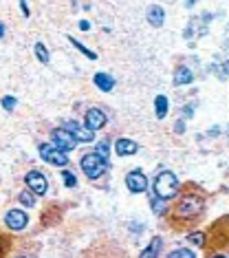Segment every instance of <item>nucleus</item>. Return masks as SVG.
Segmentation results:
<instances>
[{
  "mask_svg": "<svg viewBox=\"0 0 229 258\" xmlns=\"http://www.w3.org/2000/svg\"><path fill=\"white\" fill-rule=\"evenodd\" d=\"M177 190H179L177 177L167 170L159 172L157 179H154V194H157V199H163V201L172 199V196H177Z\"/></svg>",
  "mask_w": 229,
  "mask_h": 258,
  "instance_id": "1",
  "label": "nucleus"
},
{
  "mask_svg": "<svg viewBox=\"0 0 229 258\" xmlns=\"http://www.w3.org/2000/svg\"><path fill=\"white\" fill-rule=\"evenodd\" d=\"M200 210H203V201H200L198 196L190 194L179 201L177 210H174V216H179V219H194L196 214H200Z\"/></svg>",
  "mask_w": 229,
  "mask_h": 258,
  "instance_id": "2",
  "label": "nucleus"
},
{
  "mask_svg": "<svg viewBox=\"0 0 229 258\" xmlns=\"http://www.w3.org/2000/svg\"><path fill=\"white\" fill-rule=\"evenodd\" d=\"M82 170H84V174L88 179H97L104 174L106 163H104V159H99L95 153H91V155H84V157H82Z\"/></svg>",
  "mask_w": 229,
  "mask_h": 258,
  "instance_id": "3",
  "label": "nucleus"
},
{
  "mask_svg": "<svg viewBox=\"0 0 229 258\" xmlns=\"http://www.w3.org/2000/svg\"><path fill=\"white\" fill-rule=\"evenodd\" d=\"M40 157L44 159L47 163H53V166H66L68 157L64 150H60L55 143H40Z\"/></svg>",
  "mask_w": 229,
  "mask_h": 258,
  "instance_id": "4",
  "label": "nucleus"
},
{
  "mask_svg": "<svg viewBox=\"0 0 229 258\" xmlns=\"http://www.w3.org/2000/svg\"><path fill=\"white\" fill-rule=\"evenodd\" d=\"M24 181H27L29 190L35 192V194H44V192H47V188H49L44 174H42V172H38V170H31V172H29L27 177H24Z\"/></svg>",
  "mask_w": 229,
  "mask_h": 258,
  "instance_id": "5",
  "label": "nucleus"
},
{
  "mask_svg": "<svg viewBox=\"0 0 229 258\" xmlns=\"http://www.w3.org/2000/svg\"><path fill=\"white\" fill-rule=\"evenodd\" d=\"M53 143H55L60 150H73L77 146V139L73 137L66 128H57L55 133H53Z\"/></svg>",
  "mask_w": 229,
  "mask_h": 258,
  "instance_id": "6",
  "label": "nucleus"
},
{
  "mask_svg": "<svg viewBox=\"0 0 229 258\" xmlns=\"http://www.w3.org/2000/svg\"><path fill=\"white\" fill-rule=\"evenodd\" d=\"M126 186L130 188V192H146L148 190V179H146L143 172L132 170V172H128V177H126Z\"/></svg>",
  "mask_w": 229,
  "mask_h": 258,
  "instance_id": "7",
  "label": "nucleus"
},
{
  "mask_svg": "<svg viewBox=\"0 0 229 258\" xmlns=\"http://www.w3.org/2000/svg\"><path fill=\"white\" fill-rule=\"evenodd\" d=\"M84 121H86V128L95 133V130H99V128H104V126H106V115L101 113L99 108H88Z\"/></svg>",
  "mask_w": 229,
  "mask_h": 258,
  "instance_id": "8",
  "label": "nucleus"
},
{
  "mask_svg": "<svg viewBox=\"0 0 229 258\" xmlns=\"http://www.w3.org/2000/svg\"><path fill=\"white\" fill-rule=\"evenodd\" d=\"M64 128H66L68 133L77 139V141H93V139H95L93 130H88V128L84 130L80 124H77V121H66V124H64Z\"/></svg>",
  "mask_w": 229,
  "mask_h": 258,
  "instance_id": "9",
  "label": "nucleus"
},
{
  "mask_svg": "<svg viewBox=\"0 0 229 258\" xmlns=\"http://www.w3.org/2000/svg\"><path fill=\"white\" fill-rule=\"evenodd\" d=\"M5 223L9 225L11 229H24L27 227V214H24L22 210H11L9 214H7Z\"/></svg>",
  "mask_w": 229,
  "mask_h": 258,
  "instance_id": "10",
  "label": "nucleus"
},
{
  "mask_svg": "<svg viewBox=\"0 0 229 258\" xmlns=\"http://www.w3.org/2000/svg\"><path fill=\"white\" fill-rule=\"evenodd\" d=\"M114 150H117V155H121V157H130V155H134L139 150V146L134 141H130V139H117Z\"/></svg>",
  "mask_w": 229,
  "mask_h": 258,
  "instance_id": "11",
  "label": "nucleus"
},
{
  "mask_svg": "<svg viewBox=\"0 0 229 258\" xmlns=\"http://www.w3.org/2000/svg\"><path fill=\"white\" fill-rule=\"evenodd\" d=\"M93 82H95V86L104 93H110L114 88V80H113V75H108V73H97V75L93 77Z\"/></svg>",
  "mask_w": 229,
  "mask_h": 258,
  "instance_id": "12",
  "label": "nucleus"
},
{
  "mask_svg": "<svg viewBox=\"0 0 229 258\" xmlns=\"http://www.w3.org/2000/svg\"><path fill=\"white\" fill-rule=\"evenodd\" d=\"M148 22L152 24V27H163V22H165V11H163V7L159 5H152L148 9Z\"/></svg>",
  "mask_w": 229,
  "mask_h": 258,
  "instance_id": "13",
  "label": "nucleus"
},
{
  "mask_svg": "<svg viewBox=\"0 0 229 258\" xmlns=\"http://www.w3.org/2000/svg\"><path fill=\"white\" fill-rule=\"evenodd\" d=\"M159 252H161V239L157 236V239L150 241L148 247L139 254V258H159Z\"/></svg>",
  "mask_w": 229,
  "mask_h": 258,
  "instance_id": "14",
  "label": "nucleus"
},
{
  "mask_svg": "<svg viewBox=\"0 0 229 258\" xmlns=\"http://www.w3.org/2000/svg\"><path fill=\"white\" fill-rule=\"evenodd\" d=\"M192 80H194V75H192V71L187 67H179L177 73H174V84L177 86H185V84H190Z\"/></svg>",
  "mask_w": 229,
  "mask_h": 258,
  "instance_id": "15",
  "label": "nucleus"
},
{
  "mask_svg": "<svg viewBox=\"0 0 229 258\" xmlns=\"http://www.w3.org/2000/svg\"><path fill=\"white\" fill-rule=\"evenodd\" d=\"M154 113H157L159 120H163L167 115V97L165 95H159L157 100H154Z\"/></svg>",
  "mask_w": 229,
  "mask_h": 258,
  "instance_id": "16",
  "label": "nucleus"
},
{
  "mask_svg": "<svg viewBox=\"0 0 229 258\" xmlns=\"http://www.w3.org/2000/svg\"><path fill=\"white\" fill-rule=\"evenodd\" d=\"M68 42H71L73 47L77 49V51H82V53H84V55L88 57V60H97V53H95V51H91L88 47H84V44H82L80 40H75V38H71V35H68Z\"/></svg>",
  "mask_w": 229,
  "mask_h": 258,
  "instance_id": "17",
  "label": "nucleus"
},
{
  "mask_svg": "<svg viewBox=\"0 0 229 258\" xmlns=\"http://www.w3.org/2000/svg\"><path fill=\"white\" fill-rule=\"evenodd\" d=\"M35 55H38V60L42 64H49V51H47V47H44L42 42H35Z\"/></svg>",
  "mask_w": 229,
  "mask_h": 258,
  "instance_id": "18",
  "label": "nucleus"
},
{
  "mask_svg": "<svg viewBox=\"0 0 229 258\" xmlns=\"http://www.w3.org/2000/svg\"><path fill=\"white\" fill-rule=\"evenodd\" d=\"M20 203H22V206H29V207H33L35 206V196L31 194V190H24V192H20Z\"/></svg>",
  "mask_w": 229,
  "mask_h": 258,
  "instance_id": "19",
  "label": "nucleus"
},
{
  "mask_svg": "<svg viewBox=\"0 0 229 258\" xmlns=\"http://www.w3.org/2000/svg\"><path fill=\"white\" fill-rule=\"evenodd\" d=\"M167 258H196V256H194V252H190V249L181 247V249H174V252H172Z\"/></svg>",
  "mask_w": 229,
  "mask_h": 258,
  "instance_id": "20",
  "label": "nucleus"
},
{
  "mask_svg": "<svg viewBox=\"0 0 229 258\" xmlns=\"http://www.w3.org/2000/svg\"><path fill=\"white\" fill-rule=\"evenodd\" d=\"M97 157L99 159H108V141H99V146H97Z\"/></svg>",
  "mask_w": 229,
  "mask_h": 258,
  "instance_id": "21",
  "label": "nucleus"
},
{
  "mask_svg": "<svg viewBox=\"0 0 229 258\" xmlns=\"http://www.w3.org/2000/svg\"><path fill=\"white\" fill-rule=\"evenodd\" d=\"M62 177H64V183H66V188H75V186H77L75 174H71L68 170H64V172H62Z\"/></svg>",
  "mask_w": 229,
  "mask_h": 258,
  "instance_id": "22",
  "label": "nucleus"
},
{
  "mask_svg": "<svg viewBox=\"0 0 229 258\" xmlns=\"http://www.w3.org/2000/svg\"><path fill=\"white\" fill-rule=\"evenodd\" d=\"M2 106H5V110H14V106H16V97H11V95L2 97Z\"/></svg>",
  "mask_w": 229,
  "mask_h": 258,
  "instance_id": "23",
  "label": "nucleus"
},
{
  "mask_svg": "<svg viewBox=\"0 0 229 258\" xmlns=\"http://www.w3.org/2000/svg\"><path fill=\"white\" fill-rule=\"evenodd\" d=\"M190 241H192L194 245H203V234H200V232H196V234L190 236Z\"/></svg>",
  "mask_w": 229,
  "mask_h": 258,
  "instance_id": "24",
  "label": "nucleus"
},
{
  "mask_svg": "<svg viewBox=\"0 0 229 258\" xmlns=\"http://www.w3.org/2000/svg\"><path fill=\"white\" fill-rule=\"evenodd\" d=\"M152 210H154V214H163V212H165V207H163L161 203H157V201H154V207H152Z\"/></svg>",
  "mask_w": 229,
  "mask_h": 258,
  "instance_id": "25",
  "label": "nucleus"
},
{
  "mask_svg": "<svg viewBox=\"0 0 229 258\" xmlns=\"http://www.w3.org/2000/svg\"><path fill=\"white\" fill-rule=\"evenodd\" d=\"M183 115H185V117H192V115H194V106H185V108H183Z\"/></svg>",
  "mask_w": 229,
  "mask_h": 258,
  "instance_id": "26",
  "label": "nucleus"
},
{
  "mask_svg": "<svg viewBox=\"0 0 229 258\" xmlns=\"http://www.w3.org/2000/svg\"><path fill=\"white\" fill-rule=\"evenodd\" d=\"M80 29H82V31H88V29H91V22H86V20H82V22H80Z\"/></svg>",
  "mask_w": 229,
  "mask_h": 258,
  "instance_id": "27",
  "label": "nucleus"
},
{
  "mask_svg": "<svg viewBox=\"0 0 229 258\" xmlns=\"http://www.w3.org/2000/svg\"><path fill=\"white\" fill-rule=\"evenodd\" d=\"M20 9H22L24 16H29V7H27V2H24V0H20Z\"/></svg>",
  "mask_w": 229,
  "mask_h": 258,
  "instance_id": "28",
  "label": "nucleus"
},
{
  "mask_svg": "<svg viewBox=\"0 0 229 258\" xmlns=\"http://www.w3.org/2000/svg\"><path fill=\"white\" fill-rule=\"evenodd\" d=\"M183 130H185V124H183V121H179V124H177V133H183Z\"/></svg>",
  "mask_w": 229,
  "mask_h": 258,
  "instance_id": "29",
  "label": "nucleus"
},
{
  "mask_svg": "<svg viewBox=\"0 0 229 258\" xmlns=\"http://www.w3.org/2000/svg\"><path fill=\"white\" fill-rule=\"evenodd\" d=\"M194 2H198V0H185V7H194Z\"/></svg>",
  "mask_w": 229,
  "mask_h": 258,
  "instance_id": "30",
  "label": "nucleus"
},
{
  "mask_svg": "<svg viewBox=\"0 0 229 258\" xmlns=\"http://www.w3.org/2000/svg\"><path fill=\"white\" fill-rule=\"evenodd\" d=\"M5 35V27H2V22H0V38Z\"/></svg>",
  "mask_w": 229,
  "mask_h": 258,
  "instance_id": "31",
  "label": "nucleus"
},
{
  "mask_svg": "<svg viewBox=\"0 0 229 258\" xmlns=\"http://www.w3.org/2000/svg\"><path fill=\"white\" fill-rule=\"evenodd\" d=\"M214 258H227V256H214Z\"/></svg>",
  "mask_w": 229,
  "mask_h": 258,
  "instance_id": "32",
  "label": "nucleus"
},
{
  "mask_svg": "<svg viewBox=\"0 0 229 258\" xmlns=\"http://www.w3.org/2000/svg\"><path fill=\"white\" fill-rule=\"evenodd\" d=\"M18 258H27V256H18Z\"/></svg>",
  "mask_w": 229,
  "mask_h": 258,
  "instance_id": "33",
  "label": "nucleus"
},
{
  "mask_svg": "<svg viewBox=\"0 0 229 258\" xmlns=\"http://www.w3.org/2000/svg\"><path fill=\"white\" fill-rule=\"evenodd\" d=\"M71 2H77V0H71Z\"/></svg>",
  "mask_w": 229,
  "mask_h": 258,
  "instance_id": "34",
  "label": "nucleus"
}]
</instances>
